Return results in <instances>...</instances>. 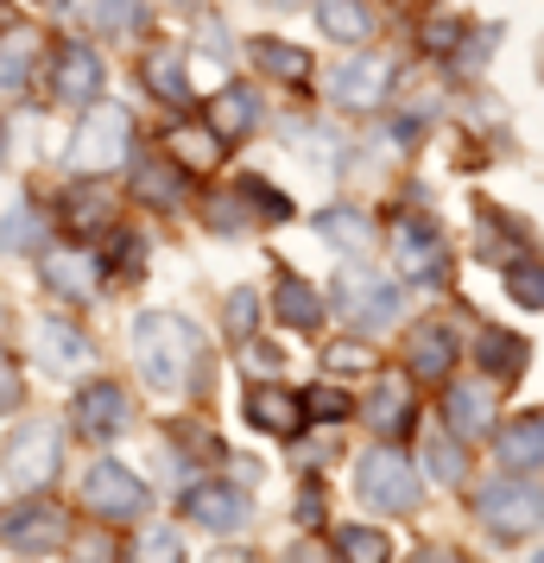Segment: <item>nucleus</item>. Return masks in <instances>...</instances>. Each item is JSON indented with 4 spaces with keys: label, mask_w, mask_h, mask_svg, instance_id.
<instances>
[{
    "label": "nucleus",
    "mask_w": 544,
    "mask_h": 563,
    "mask_svg": "<svg viewBox=\"0 0 544 563\" xmlns=\"http://www.w3.org/2000/svg\"><path fill=\"white\" fill-rule=\"evenodd\" d=\"M234 190H241V197H247L259 216H266V222H291V197H286V190H273V184L259 178V172H247V178L234 184Z\"/></svg>",
    "instance_id": "38"
},
{
    "label": "nucleus",
    "mask_w": 544,
    "mask_h": 563,
    "mask_svg": "<svg viewBox=\"0 0 544 563\" xmlns=\"http://www.w3.org/2000/svg\"><path fill=\"white\" fill-rule=\"evenodd\" d=\"M273 310H279V323H291V330H323V291L317 285H304L298 273H279V285H273Z\"/></svg>",
    "instance_id": "22"
},
{
    "label": "nucleus",
    "mask_w": 544,
    "mask_h": 563,
    "mask_svg": "<svg viewBox=\"0 0 544 563\" xmlns=\"http://www.w3.org/2000/svg\"><path fill=\"white\" fill-rule=\"evenodd\" d=\"M298 406H304V424H323V431H336L342 418H348V393H342V386H311Z\"/></svg>",
    "instance_id": "37"
},
{
    "label": "nucleus",
    "mask_w": 544,
    "mask_h": 563,
    "mask_svg": "<svg viewBox=\"0 0 544 563\" xmlns=\"http://www.w3.org/2000/svg\"><path fill=\"white\" fill-rule=\"evenodd\" d=\"M209 229H215V234L254 229V216H247V197H215V203H209Z\"/></svg>",
    "instance_id": "40"
},
{
    "label": "nucleus",
    "mask_w": 544,
    "mask_h": 563,
    "mask_svg": "<svg viewBox=\"0 0 544 563\" xmlns=\"http://www.w3.org/2000/svg\"><path fill=\"white\" fill-rule=\"evenodd\" d=\"M387 247H392V266L412 285H443V273H449L443 234H437V222H424V216H399L387 229Z\"/></svg>",
    "instance_id": "8"
},
{
    "label": "nucleus",
    "mask_w": 544,
    "mask_h": 563,
    "mask_svg": "<svg viewBox=\"0 0 544 563\" xmlns=\"http://www.w3.org/2000/svg\"><path fill=\"white\" fill-rule=\"evenodd\" d=\"M165 146H171V165H184V172H215L229 140L209 128V121H184V128L165 133Z\"/></svg>",
    "instance_id": "20"
},
{
    "label": "nucleus",
    "mask_w": 544,
    "mask_h": 563,
    "mask_svg": "<svg viewBox=\"0 0 544 563\" xmlns=\"http://www.w3.org/2000/svg\"><path fill=\"white\" fill-rule=\"evenodd\" d=\"M336 551H342V563H387L392 538L380 526H336Z\"/></svg>",
    "instance_id": "33"
},
{
    "label": "nucleus",
    "mask_w": 544,
    "mask_h": 563,
    "mask_svg": "<svg viewBox=\"0 0 544 563\" xmlns=\"http://www.w3.org/2000/svg\"><path fill=\"white\" fill-rule=\"evenodd\" d=\"M424 468H431V475H437L443 487H449V482H463V475H468L463 437H449V431H431V437H424Z\"/></svg>",
    "instance_id": "35"
},
{
    "label": "nucleus",
    "mask_w": 544,
    "mask_h": 563,
    "mask_svg": "<svg viewBox=\"0 0 544 563\" xmlns=\"http://www.w3.org/2000/svg\"><path fill=\"white\" fill-rule=\"evenodd\" d=\"M127 184H133V203L140 209H184L190 172L171 165V158H140V165H127Z\"/></svg>",
    "instance_id": "17"
},
{
    "label": "nucleus",
    "mask_w": 544,
    "mask_h": 563,
    "mask_svg": "<svg viewBox=\"0 0 544 563\" xmlns=\"http://www.w3.org/2000/svg\"><path fill=\"white\" fill-rule=\"evenodd\" d=\"M475 355H481V374H493V380H519L532 349H525V335H513V330H488Z\"/></svg>",
    "instance_id": "31"
},
{
    "label": "nucleus",
    "mask_w": 544,
    "mask_h": 563,
    "mask_svg": "<svg viewBox=\"0 0 544 563\" xmlns=\"http://www.w3.org/2000/svg\"><path fill=\"white\" fill-rule=\"evenodd\" d=\"M32 64H38V38H32V26H7V38H0V96H26L32 89Z\"/></svg>",
    "instance_id": "27"
},
{
    "label": "nucleus",
    "mask_w": 544,
    "mask_h": 563,
    "mask_svg": "<svg viewBox=\"0 0 544 563\" xmlns=\"http://www.w3.org/2000/svg\"><path fill=\"white\" fill-rule=\"evenodd\" d=\"M140 82L153 89L158 102L190 108V70H184V52H178V45H153V52L140 57Z\"/></svg>",
    "instance_id": "19"
},
{
    "label": "nucleus",
    "mask_w": 544,
    "mask_h": 563,
    "mask_svg": "<svg viewBox=\"0 0 544 563\" xmlns=\"http://www.w3.org/2000/svg\"><path fill=\"white\" fill-rule=\"evenodd\" d=\"M286 563H336V558H330L317 538H304V544H291V551H286Z\"/></svg>",
    "instance_id": "45"
},
{
    "label": "nucleus",
    "mask_w": 544,
    "mask_h": 563,
    "mask_svg": "<svg viewBox=\"0 0 544 563\" xmlns=\"http://www.w3.org/2000/svg\"><path fill=\"white\" fill-rule=\"evenodd\" d=\"M70 424H77L89 443H114V437L133 431V393L121 380H82L77 399H70Z\"/></svg>",
    "instance_id": "7"
},
{
    "label": "nucleus",
    "mask_w": 544,
    "mask_h": 563,
    "mask_svg": "<svg viewBox=\"0 0 544 563\" xmlns=\"http://www.w3.org/2000/svg\"><path fill=\"white\" fill-rule=\"evenodd\" d=\"M539 563H544V558H539Z\"/></svg>",
    "instance_id": "51"
},
{
    "label": "nucleus",
    "mask_w": 544,
    "mask_h": 563,
    "mask_svg": "<svg viewBox=\"0 0 544 563\" xmlns=\"http://www.w3.org/2000/svg\"><path fill=\"white\" fill-rule=\"evenodd\" d=\"M32 361H38L45 374H57V380L82 374V367H89V335H82V323H70V317H38V330H32Z\"/></svg>",
    "instance_id": "11"
},
{
    "label": "nucleus",
    "mask_w": 544,
    "mask_h": 563,
    "mask_svg": "<svg viewBox=\"0 0 544 563\" xmlns=\"http://www.w3.org/2000/svg\"><path fill=\"white\" fill-rule=\"evenodd\" d=\"M412 418H418L412 393H406V380H399V374H387V380L367 393V424H374L380 437H406V431H412Z\"/></svg>",
    "instance_id": "23"
},
{
    "label": "nucleus",
    "mask_w": 544,
    "mask_h": 563,
    "mask_svg": "<svg viewBox=\"0 0 544 563\" xmlns=\"http://www.w3.org/2000/svg\"><path fill=\"white\" fill-rule=\"evenodd\" d=\"M336 310L355 323V330H380V323H392V317H399V291H392L387 279L348 273V279L336 285Z\"/></svg>",
    "instance_id": "14"
},
{
    "label": "nucleus",
    "mask_w": 544,
    "mask_h": 563,
    "mask_svg": "<svg viewBox=\"0 0 544 563\" xmlns=\"http://www.w3.org/2000/svg\"><path fill=\"white\" fill-rule=\"evenodd\" d=\"M418 38H424V52H456V45H463V26H456V20H424V32H418Z\"/></svg>",
    "instance_id": "42"
},
{
    "label": "nucleus",
    "mask_w": 544,
    "mask_h": 563,
    "mask_svg": "<svg viewBox=\"0 0 544 563\" xmlns=\"http://www.w3.org/2000/svg\"><path fill=\"white\" fill-rule=\"evenodd\" d=\"M222 317H229V342H247V335H254V317H259V298L247 291V285H241V291L229 298V310H222Z\"/></svg>",
    "instance_id": "41"
},
{
    "label": "nucleus",
    "mask_w": 544,
    "mask_h": 563,
    "mask_svg": "<svg viewBox=\"0 0 544 563\" xmlns=\"http://www.w3.org/2000/svg\"><path fill=\"white\" fill-rule=\"evenodd\" d=\"M475 512L488 519L500 538H525V532H539L544 526V487L539 482H493L481 487V500H475Z\"/></svg>",
    "instance_id": "10"
},
{
    "label": "nucleus",
    "mask_w": 544,
    "mask_h": 563,
    "mask_svg": "<svg viewBox=\"0 0 544 563\" xmlns=\"http://www.w3.org/2000/svg\"><path fill=\"white\" fill-rule=\"evenodd\" d=\"M96 273H102V260L82 254V247H45V254H38V279H45V291L64 298V305H89L96 285H102Z\"/></svg>",
    "instance_id": "12"
},
{
    "label": "nucleus",
    "mask_w": 544,
    "mask_h": 563,
    "mask_svg": "<svg viewBox=\"0 0 544 563\" xmlns=\"http://www.w3.org/2000/svg\"><path fill=\"white\" fill-rule=\"evenodd\" d=\"M0 158H7V121H0Z\"/></svg>",
    "instance_id": "47"
},
{
    "label": "nucleus",
    "mask_w": 544,
    "mask_h": 563,
    "mask_svg": "<svg viewBox=\"0 0 544 563\" xmlns=\"http://www.w3.org/2000/svg\"><path fill=\"white\" fill-rule=\"evenodd\" d=\"M247 57H254L266 77H279V82H304L311 77V52H304V45H286V38H254Z\"/></svg>",
    "instance_id": "30"
},
{
    "label": "nucleus",
    "mask_w": 544,
    "mask_h": 563,
    "mask_svg": "<svg viewBox=\"0 0 544 563\" xmlns=\"http://www.w3.org/2000/svg\"><path fill=\"white\" fill-rule=\"evenodd\" d=\"M184 519L209 526V532H241L247 526V494H234V482H197L184 487Z\"/></svg>",
    "instance_id": "15"
},
{
    "label": "nucleus",
    "mask_w": 544,
    "mask_h": 563,
    "mask_svg": "<svg viewBox=\"0 0 544 563\" xmlns=\"http://www.w3.org/2000/svg\"><path fill=\"white\" fill-rule=\"evenodd\" d=\"M493 456L507 462V468H539L544 462V411H525L513 424H500L493 431Z\"/></svg>",
    "instance_id": "21"
},
{
    "label": "nucleus",
    "mask_w": 544,
    "mask_h": 563,
    "mask_svg": "<svg viewBox=\"0 0 544 563\" xmlns=\"http://www.w3.org/2000/svg\"><path fill=\"white\" fill-rule=\"evenodd\" d=\"M127 563H184V532L178 526H140L127 544Z\"/></svg>",
    "instance_id": "32"
},
{
    "label": "nucleus",
    "mask_w": 544,
    "mask_h": 563,
    "mask_svg": "<svg viewBox=\"0 0 544 563\" xmlns=\"http://www.w3.org/2000/svg\"><path fill=\"white\" fill-rule=\"evenodd\" d=\"M133 165V114L121 108H96L82 114L70 133V178H108Z\"/></svg>",
    "instance_id": "3"
},
{
    "label": "nucleus",
    "mask_w": 544,
    "mask_h": 563,
    "mask_svg": "<svg viewBox=\"0 0 544 563\" xmlns=\"http://www.w3.org/2000/svg\"><path fill=\"white\" fill-rule=\"evenodd\" d=\"M133 367L146 374V386L158 393H184V386H203V342L197 330L171 317V310H146L133 323Z\"/></svg>",
    "instance_id": "1"
},
{
    "label": "nucleus",
    "mask_w": 544,
    "mask_h": 563,
    "mask_svg": "<svg viewBox=\"0 0 544 563\" xmlns=\"http://www.w3.org/2000/svg\"><path fill=\"white\" fill-rule=\"evenodd\" d=\"M443 424H449V437H488L493 386L488 380H449L443 386Z\"/></svg>",
    "instance_id": "18"
},
{
    "label": "nucleus",
    "mask_w": 544,
    "mask_h": 563,
    "mask_svg": "<svg viewBox=\"0 0 544 563\" xmlns=\"http://www.w3.org/2000/svg\"><path fill=\"white\" fill-rule=\"evenodd\" d=\"M45 7H70V0H45Z\"/></svg>",
    "instance_id": "50"
},
{
    "label": "nucleus",
    "mask_w": 544,
    "mask_h": 563,
    "mask_svg": "<svg viewBox=\"0 0 544 563\" xmlns=\"http://www.w3.org/2000/svg\"><path fill=\"white\" fill-rule=\"evenodd\" d=\"M96 260H102L108 279H140V273H146V234L133 229V222H114Z\"/></svg>",
    "instance_id": "28"
},
{
    "label": "nucleus",
    "mask_w": 544,
    "mask_h": 563,
    "mask_svg": "<svg viewBox=\"0 0 544 563\" xmlns=\"http://www.w3.org/2000/svg\"><path fill=\"white\" fill-rule=\"evenodd\" d=\"M392 89V64L387 57H348L330 70V102L336 108H380Z\"/></svg>",
    "instance_id": "13"
},
{
    "label": "nucleus",
    "mask_w": 544,
    "mask_h": 563,
    "mask_svg": "<svg viewBox=\"0 0 544 563\" xmlns=\"http://www.w3.org/2000/svg\"><path fill=\"white\" fill-rule=\"evenodd\" d=\"M241 411H247V424L266 431V437H298L304 431V406H298V393H286V386H273V380L247 386Z\"/></svg>",
    "instance_id": "16"
},
{
    "label": "nucleus",
    "mask_w": 544,
    "mask_h": 563,
    "mask_svg": "<svg viewBox=\"0 0 544 563\" xmlns=\"http://www.w3.org/2000/svg\"><path fill=\"white\" fill-rule=\"evenodd\" d=\"M412 563H468V558H456V551H418Z\"/></svg>",
    "instance_id": "46"
},
{
    "label": "nucleus",
    "mask_w": 544,
    "mask_h": 563,
    "mask_svg": "<svg viewBox=\"0 0 544 563\" xmlns=\"http://www.w3.org/2000/svg\"><path fill=\"white\" fill-rule=\"evenodd\" d=\"M507 291H513V305H525V310H544V273L539 266H507Z\"/></svg>",
    "instance_id": "39"
},
{
    "label": "nucleus",
    "mask_w": 544,
    "mask_h": 563,
    "mask_svg": "<svg viewBox=\"0 0 544 563\" xmlns=\"http://www.w3.org/2000/svg\"><path fill=\"white\" fill-rule=\"evenodd\" d=\"M355 494H362L367 507H380V512H412L424 487H418L412 462L387 443V450H367V456L355 462Z\"/></svg>",
    "instance_id": "6"
},
{
    "label": "nucleus",
    "mask_w": 544,
    "mask_h": 563,
    "mask_svg": "<svg viewBox=\"0 0 544 563\" xmlns=\"http://www.w3.org/2000/svg\"><path fill=\"white\" fill-rule=\"evenodd\" d=\"M209 128L222 133V140H247V133L259 128V96L247 82H229V89L209 102Z\"/></svg>",
    "instance_id": "24"
},
{
    "label": "nucleus",
    "mask_w": 544,
    "mask_h": 563,
    "mask_svg": "<svg viewBox=\"0 0 544 563\" xmlns=\"http://www.w3.org/2000/svg\"><path fill=\"white\" fill-rule=\"evenodd\" d=\"M317 26L330 32L336 45H367L380 20H374V7H367V0H317Z\"/></svg>",
    "instance_id": "25"
},
{
    "label": "nucleus",
    "mask_w": 544,
    "mask_h": 563,
    "mask_svg": "<svg viewBox=\"0 0 544 563\" xmlns=\"http://www.w3.org/2000/svg\"><path fill=\"white\" fill-rule=\"evenodd\" d=\"M0 247H7V254H32V247H38V209L32 203L7 209V216H0Z\"/></svg>",
    "instance_id": "36"
},
{
    "label": "nucleus",
    "mask_w": 544,
    "mask_h": 563,
    "mask_svg": "<svg viewBox=\"0 0 544 563\" xmlns=\"http://www.w3.org/2000/svg\"><path fill=\"white\" fill-rule=\"evenodd\" d=\"M317 234H323L330 247H342V254H355V260L380 247V229L367 222L362 209H323V216H317Z\"/></svg>",
    "instance_id": "26"
},
{
    "label": "nucleus",
    "mask_w": 544,
    "mask_h": 563,
    "mask_svg": "<svg viewBox=\"0 0 544 563\" xmlns=\"http://www.w3.org/2000/svg\"><path fill=\"white\" fill-rule=\"evenodd\" d=\"M178 7H203V0H178Z\"/></svg>",
    "instance_id": "49"
},
{
    "label": "nucleus",
    "mask_w": 544,
    "mask_h": 563,
    "mask_svg": "<svg viewBox=\"0 0 544 563\" xmlns=\"http://www.w3.org/2000/svg\"><path fill=\"white\" fill-rule=\"evenodd\" d=\"M57 462H64V431L52 418H20L7 431V450H0V475L20 487V494H45L57 482Z\"/></svg>",
    "instance_id": "2"
},
{
    "label": "nucleus",
    "mask_w": 544,
    "mask_h": 563,
    "mask_svg": "<svg viewBox=\"0 0 544 563\" xmlns=\"http://www.w3.org/2000/svg\"><path fill=\"white\" fill-rule=\"evenodd\" d=\"M102 89H108V64L96 45H82V38H64L52 52V96L64 108H89V102H102Z\"/></svg>",
    "instance_id": "9"
},
{
    "label": "nucleus",
    "mask_w": 544,
    "mask_h": 563,
    "mask_svg": "<svg viewBox=\"0 0 544 563\" xmlns=\"http://www.w3.org/2000/svg\"><path fill=\"white\" fill-rule=\"evenodd\" d=\"M77 507L89 519H102V526H133L140 512L153 507V487L140 482L133 468H121V462H96V468H82V482H77Z\"/></svg>",
    "instance_id": "4"
},
{
    "label": "nucleus",
    "mask_w": 544,
    "mask_h": 563,
    "mask_svg": "<svg viewBox=\"0 0 544 563\" xmlns=\"http://www.w3.org/2000/svg\"><path fill=\"white\" fill-rule=\"evenodd\" d=\"M89 20H96L108 38H140V32H146V0H96Z\"/></svg>",
    "instance_id": "34"
},
{
    "label": "nucleus",
    "mask_w": 544,
    "mask_h": 563,
    "mask_svg": "<svg viewBox=\"0 0 544 563\" xmlns=\"http://www.w3.org/2000/svg\"><path fill=\"white\" fill-rule=\"evenodd\" d=\"M456 367V335L443 330V323H418L412 330V374L418 380H443Z\"/></svg>",
    "instance_id": "29"
},
{
    "label": "nucleus",
    "mask_w": 544,
    "mask_h": 563,
    "mask_svg": "<svg viewBox=\"0 0 544 563\" xmlns=\"http://www.w3.org/2000/svg\"><path fill=\"white\" fill-rule=\"evenodd\" d=\"M259 7H291V0H259Z\"/></svg>",
    "instance_id": "48"
},
{
    "label": "nucleus",
    "mask_w": 544,
    "mask_h": 563,
    "mask_svg": "<svg viewBox=\"0 0 544 563\" xmlns=\"http://www.w3.org/2000/svg\"><path fill=\"white\" fill-rule=\"evenodd\" d=\"M342 367H374V349L367 342H336L330 349V374H342Z\"/></svg>",
    "instance_id": "44"
},
{
    "label": "nucleus",
    "mask_w": 544,
    "mask_h": 563,
    "mask_svg": "<svg viewBox=\"0 0 544 563\" xmlns=\"http://www.w3.org/2000/svg\"><path fill=\"white\" fill-rule=\"evenodd\" d=\"M0 544L20 551V558H52V551L70 544V512L52 507L45 494H26V500H13L0 512Z\"/></svg>",
    "instance_id": "5"
},
{
    "label": "nucleus",
    "mask_w": 544,
    "mask_h": 563,
    "mask_svg": "<svg viewBox=\"0 0 544 563\" xmlns=\"http://www.w3.org/2000/svg\"><path fill=\"white\" fill-rule=\"evenodd\" d=\"M26 399V380H20V367H13V355L0 349V411H13Z\"/></svg>",
    "instance_id": "43"
}]
</instances>
